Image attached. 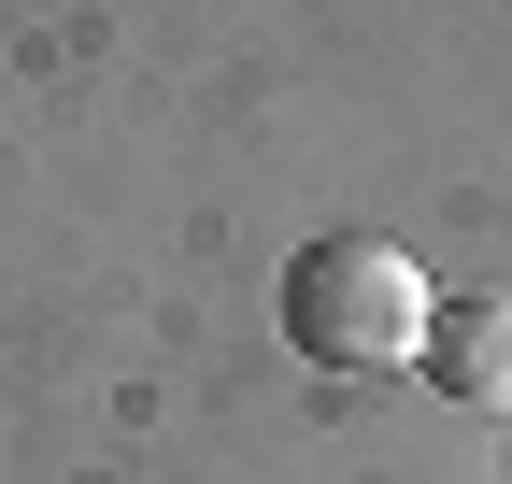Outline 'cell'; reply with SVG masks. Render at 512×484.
<instances>
[{"mask_svg":"<svg viewBox=\"0 0 512 484\" xmlns=\"http://www.w3.org/2000/svg\"><path fill=\"white\" fill-rule=\"evenodd\" d=\"M427 314H441V285L384 228H328V242L285 257V342L313 356V371H342V385L413 371V356H427Z\"/></svg>","mask_w":512,"mask_h":484,"instance_id":"obj_1","label":"cell"},{"mask_svg":"<svg viewBox=\"0 0 512 484\" xmlns=\"http://www.w3.org/2000/svg\"><path fill=\"white\" fill-rule=\"evenodd\" d=\"M413 371L456 399V413H512V299H498V285H484V299H441Z\"/></svg>","mask_w":512,"mask_h":484,"instance_id":"obj_2","label":"cell"}]
</instances>
